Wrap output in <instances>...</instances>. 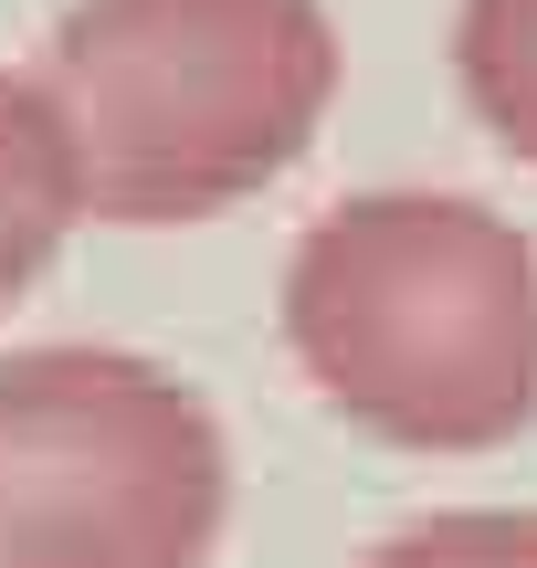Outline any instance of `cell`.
I'll return each instance as SVG.
<instances>
[{
    "instance_id": "4",
    "label": "cell",
    "mask_w": 537,
    "mask_h": 568,
    "mask_svg": "<svg viewBox=\"0 0 537 568\" xmlns=\"http://www.w3.org/2000/svg\"><path fill=\"white\" fill-rule=\"evenodd\" d=\"M84 222V169L42 74H0V305L21 295Z\"/></svg>"
},
{
    "instance_id": "5",
    "label": "cell",
    "mask_w": 537,
    "mask_h": 568,
    "mask_svg": "<svg viewBox=\"0 0 537 568\" xmlns=\"http://www.w3.org/2000/svg\"><path fill=\"white\" fill-rule=\"evenodd\" d=\"M454 84L506 159L537 169V0H464L454 11Z\"/></svg>"
},
{
    "instance_id": "2",
    "label": "cell",
    "mask_w": 537,
    "mask_h": 568,
    "mask_svg": "<svg viewBox=\"0 0 537 568\" xmlns=\"http://www.w3.org/2000/svg\"><path fill=\"white\" fill-rule=\"evenodd\" d=\"M327 0H63L42 95L84 169V211L126 232L211 222L274 190L337 105Z\"/></svg>"
},
{
    "instance_id": "6",
    "label": "cell",
    "mask_w": 537,
    "mask_h": 568,
    "mask_svg": "<svg viewBox=\"0 0 537 568\" xmlns=\"http://www.w3.org/2000/svg\"><path fill=\"white\" fill-rule=\"evenodd\" d=\"M358 568H537V516H506V506L422 516V527L379 537Z\"/></svg>"
},
{
    "instance_id": "1",
    "label": "cell",
    "mask_w": 537,
    "mask_h": 568,
    "mask_svg": "<svg viewBox=\"0 0 537 568\" xmlns=\"http://www.w3.org/2000/svg\"><path fill=\"white\" fill-rule=\"evenodd\" d=\"M285 347L369 443L496 453L537 422V243L454 190L337 201L285 264Z\"/></svg>"
},
{
    "instance_id": "3",
    "label": "cell",
    "mask_w": 537,
    "mask_h": 568,
    "mask_svg": "<svg viewBox=\"0 0 537 568\" xmlns=\"http://www.w3.org/2000/svg\"><path fill=\"white\" fill-rule=\"evenodd\" d=\"M232 453L190 379L126 347L0 358V568H201Z\"/></svg>"
}]
</instances>
